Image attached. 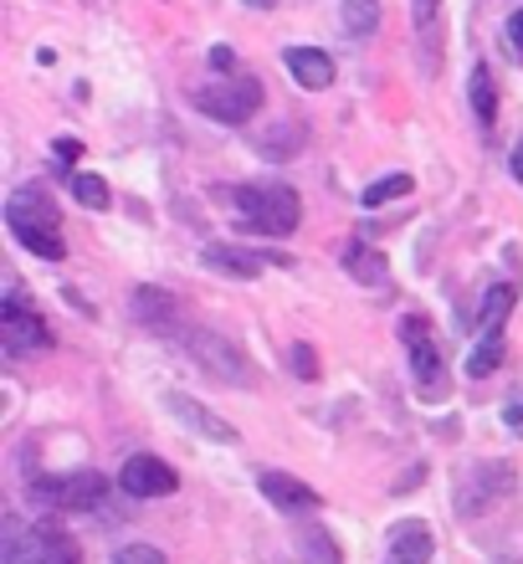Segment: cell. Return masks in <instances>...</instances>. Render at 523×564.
Here are the masks:
<instances>
[{
    "label": "cell",
    "mask_w": 523,
    "mask_h": 564,
    "mask_svg": "<svg viewBox=\"0 0 523 564\" xmlns=\"http://www.w3.org/2000/svg\"><path fill=\"white\" fill-rule=\"evenodd\" d=\"M6 226H11V237L26 247V252L46 257V262H57L67 257V241H62V216L52 206V195L26 185V191H15L6 200Z\"/></svg>",
    "instance_id": "6da1fadb"
},
{
    "label": "cell",
    "mask_w": 523,
    "mask_h": 564,
    "mask_svg": "<svg viewBox=\"0 0 523 564\" xmlns=\"http://www.w3.org/2000/svg\"><path fill=\"white\" fill-rule=\"evenodd\" d=\"M237 216L257 237H293L303 221V200H298V191H287V185H241Z\"/></svg>",
    "instance_id": "7a4b0ae2"
},
{
    "label": "cell",
    "mask_w": 523,
    "mask_h": 564,
    "mask_svg": "<svg viewBox=\"0 0 523 564\" xmlns=\"http://www.w3.org/2000/svg\"><path fill=\"white\" fill-rule=\"evenodd\" d=\"M185 349H190L195 365H200L210 380H221V386H237L241 390V386H252V380H257L247 349H241V344H231L226 334H216V328H190V334H185Z\"/></svg>",
    "instance_id": "3957f363"
},
{
    "label": "cell",
    "mask_w": 523,
    "mask_h": 564,
    "mask_svg": "<svg viewBox=\"0 0 523 564\" xmlns=\"http://www.w3.org/2000/svg\"><path fill=\"white\" fill-rule=\"evenodd\" d=\"M190 104L216 123H247L262 108V83L252 73H231L221 83H206V88L190 93Z\"/></svg>",
    "instance_id": "277c9868"
},
{
    "label": "cell",
    "mask_w": 523,
    "mask_h": 564,
    "mask_svg": "<svg viewBox=\"0 0 523 564\" xmlns=\"http://www.w3.org/2000/svg\"><path fill=\"white\" fill-rule=\"evenodd\" d=\"M513 488V467L509 462H478V467H467L462 488H457V513L462 519H482V513H493Z\"/></svg>",
    "instance_id": "5b68a950"
},
{
    "label": "cell",
    "mask_w": 523,
    "mask_h": 564,
    "mask_svg": "<svg viewBox=\"0 0 523 564\" xmlns=\"http://www.w3.org/2000/svg\"><path fill=\"white\" fill-rule=\"evenodd\" d=\"M31 492H36V503L46 508H98L103 503L108 482L98 473H62V477H36L31 482Z\"/></svg>",
    "instance_id": "8992f818"
},
{
    "label": "cell",
    "mask_w": 523,
    "mask_h": 564,
    "mask_svg": "<svg viewBox=\"0 0 523 564\" xmlns=\"http://www.w3.org/2000/svg\"><path fill=\"white\" fill-rule=\"evenodd\" d=\"M401 344H405V355H411L416 386L426 390V395H436V390H442V344H436L432 324H426L421 313H411V318L401 324Z\"/></svg>",
    "instance_id": "52a82bcc"
},
{
    "label": "cell",
    "mask_w": 523,
    "mask_h": 564,
    "mask_svg": "<svg viewBox=\"0 0 523 564\" xmlns=\"http://www.w3.org/2000/svg\"><path fill=\"white\" fill-rule=\"evenodd\" d=\"M0 339H6L11 355H31V349H46V344H52L42 313H31L26 293H11L0 303Z\"/></svg>",
    "instance_id": "ba28073f"
},
{
    "label": "cell",
    "mask_w": 523,
    "mask_h": 564,
    "mask_svg": "<svg viewBox=\"0 0 523 564\" xmlns=\"http://www.w3.org/2000/svg\"><path fill=\"white\" fill-rule=\"evenodd\" d=\"M129 308H134V324H144L150 334H165V339H185V334H190L179 297H170L165 288H139Z\"/></svg>",
    "instance_id": "9c48e42d"
},
{
    "label": "cell",
    "mask_w": 523,
    "mask_h": 564,
    "mask_svg": "<svg viewBox=\"0 0 523 564\" xmlns=\"http://www.w3.org/2000/svg\"><path fill=\"white\" fill-rule=\"evenodd\" d=\"M119 488L129 492V498H165V492L179 488V477H175V467H170V462L150 457V452H139V457L123 462Z\"/></svg>",
    "instance_id": "30bf717a"
},
{
    "label": "cell",
    "mask_w": 523,
    "mask_h": 564,
    "mask_svg": "<svg viewBox=\"0 0 523 564\" xmlns=\"http://www.w3.org/2000/svg\"><path fill=\"white\" fill-rule=\"evenodd\" d=\"M165 405H170V416L185 421L195 436H206V442H221V446H237V426H231V421H221L216 411H206L200 401H190L185 390H170Z\"/></svg>",
    "instance_id": "8fae6325"
},
{
    "label": "cell",
    "mask_w": 523,
    "mask_h": 564,
    "mask_svg": "<svg viewBox=\"0 0 523 564\" xmlns=\"http://www.w3.org/2000/svg\"><path fill=\"white\" fill-rule=\"evenodd\" d=\"M303 149H308V123L303 119H277L272 129H262L257 134V154L272 164H283V160H298Z\"/></svg>",
    "instance_id": "7c38bea8"
},
{
    "label": "cell",
    "mask_w": 523,
    "mask_h": 564,
    "mask_svg": "<svg viewBox=\"0 0 523 564\" xmlns=\"http://www.w3.org/2000/svg\"><path fill=\"white\" fill-rule=\"evenodd\" d=\"M283 62H287V73L298 77L308 93H318V88H329L334 83V62H329V52H318V46H287Z\"/></svg>",
    "instance_id": "4fadbf2b"
},
{
    "label": "cell",
    "mask_w": 523,
    "mask_h": 564,
    "mask_svg": "<svg viewBox=\"0 0 523 564\" xmlns=\"http://www.w3.org/2000/svg\"><path fill=\"white\" fill-rule=\"evenodd\" d=\"M206 268H216V272H231V278H241V282H252L257 272L268 268V257L262 252H247V247H231V241H216V247H206Z\"/></svg>",
    "instance_id": "5bb4252c"
},
{
    "label": "cell",
    "mask_w": 523,
    "mask_h": 564,
    "mask_svg": "<svg viewBox=\"0 0 523 564\" xmlns=\"http://www.w3.org/2000/svg\"><path fill=\"white\" fill-rule=\"evenodd\" d=\"M31 544H36V564H83V550H77V539L57 523H36L31 529Z\"/></svg>",
    "instance_id": "9a60e30c"
},
{
    "label": "cell",
    "mask_w": 523,
    "mask_h": 564,
    "mask_svg": "<svg viewBox=\"0 0 523 564\" xmlns=\"http://www.w3.org/2000/svg\"><path fill=\"white\" fill-rule=\"evenodd\" d=\"M513 303H519V288H513V282H493V288H488V297H482V313H478L482 339H503V324H509Z\"/></svg>",
    "instance_id": "2e32d148"
},
{
    "label": "cell",
    "mask_w": 523,
    "mask_h": 564,
    "mask_svg": "<svg viewBox=\"0 0 523 564\" xmlns=\"http://www.w3.org/2000/svg\"><path fill=\"white\" fill-rule=\"evenodd\" d=\"M262 492H268L277 508H318L324 503L318 488H308V482H298V477H287V473H262Z\"/></svg>",
    "instance_id": "e0dca14e"
},
{
    "label": "cell",
    "mask_w": 523,
    "mask_h": 564,
    "mask_svg": "<svg viewBox=\"0 0 523 564\" xmlns=\"http://www.w3.org/2000/svg\"><path fill=\"white\" fill-rule=\"evenodd\" d=\"M467 93H472V113H478L482 129H493L498 119V93H493V73H488V62H478L472 67V83H467Z\"/></svg>",
    "instance_id": "ac0fdd59"
},
{
    "label": "cell",
    "mask_w": 523,
    "mask_h": 564,
    "mask_svg": "<svg viewBox=\"0 0 523 564\" xmlns=\"http://www.w3.org/2000/svg\"><path fill=\"white\" fill-rule=\"evenodd\" d=\"M345 262H349V272H355L364 288H385L390 282V262L380 252H370V247H349Z\"/></svg>",
    "instance_id": "d6986e66"
},
{
    "label": "cell",
    "mask_w": 523,
    "mask_h": 564,
    "mask_svg": "<svg viewBox=\"0 0 523 564\" xmlns=\"http://www.w3.org/2000/svg\"><path fill=\"white\" fill-rule=\"evenodd\" d=\"M0 564H36V544L26 539L21 519L0 523Z\"/></svg>",
    "instance_id": "ffe728a7"
},
{
    "label": "cell",
    "mask_w": 523,
    "mask_h": 564,
    "mask_svg": "<svg viewBox=\"0 0 523 564\" xmlns=\"http://www.w3.org/2000/svg\"><path fill=\"white\" fill-rule=\"evenodd\" d=\"M339 11H345V31L355 42L374 36V26H380V0H339Z\"/></svg>",
    "instance_id": "44dd1931"
},
{
    "label": "cell",
    "mask_w": 523,
    "mask_h": 564,
    "mask_svg": "<svg viewBox=\"0 0 523 564\" xmlns=\"http://www.w3.org/2000/svg\"><path fill=\"white\" fill-rule=\"evenodd\" d=\"M298 550H303V560L308 564H339V544L329 539V529H303Z\"/></svg>",
    "instance_id": "7402d4cb"
},
{
    "label": "cell",
    "mask_w": 523,
    "mask_h": 564,
    "mask_svg": "<svg viewBox=\"0 0 523 564\" xmlns=\"http://www.w3.org/2000/svg\"><path fill=\"white\" fill-rule=\"evenodd\" d=\"M411 195V175H385V180H374V185H364V206H390V200H405Z\"/></svg>",
    "instance_id": "603a6c76"
},
{
    "label": "cell",
    "mask_w": 523,
    "mask_h": 564,
    "mask_svg": "<svg viewBox=\"0 0 523 564\" xmlns=\"http://www.w3.org/2000/svg\"><path fill=\"white\" fill-rule=\"evenodd\" d=\"M73 195L88 210H108V206H113V191H108L103 175H73Z\"/></svg>",
    "instance_id": "cb8c5ba5"
},
{
    "label": "cell",
    "mask_w": 523,
    "mask_h": 564,
    "mask_svg": "<svg viewBox=\"0 0 523 564\" xmlns=\"http://www.w3.org/2000/svg\"><path fill=\"white\" fill-rule=\"evenodd\" d=\"M498 359H503V339H482L478 355L467 359V375H472V380H482V375L498 370Z\"/></svg>",
    "instance_id": "d4e9b609"
},
{
    "label": "cell",
    "mask_w": 523,
    "mask_h": 564,
    "mask_svg": "<svg viewBox=\"0 0 523 564\" xmlns=\"http://www.w3.org/2000/svg\"><path fill=\"white\" fill-rule=\"evenodd\" d=\"M287 365H293L298 380H318V355L308 349V344H287Z\"/></svg>",
    "instance_id": "484cf974"
},
{
    "label": "cell",
    "mask_w": 523,
    "mask_h": 564,
    "mask_svg": "<svg viewBox=\"0 0 523 564\" xmlns=\"http://www.w3.org/2000/svg\"><path fill=\"white\" fill-rule=\"evenodd\" d=\"M113 564H170V560L154 550V544H123V550L113 554Z\"/></svg>",
    "instance_id": "4316f807"
},
{
    "label": "cell",
    "mask_w": 523,
    "mask_h": 564,
    "mask_svg": "<svg viewBox=\"0 0 523 564\" xmlns=\"http://www.w3.org/2000/svg\"><path fill=\"white\" fill-rule=\"evenodd\" d=\"M210 67H216V73H237V57H231V46H210Z\"/></svg>",
    "instance_id": "83f0119b"
},
{
    "label": "cell",
    "mask_w": 523,
    "mask_h": 564,
    "mask_svg": "<svg viewBox=\"0 0 523 564\" xmlns=\"http://www.w3.org/2000/svg\"><path fill=\"white\" fill-rule=\"evenodd\" d=\"M509 46L523 57V11H513V15H509Z\"/></svg>",
    "instance_id": "f1b7e54d"
},
{
    "label": "cell",
    "mask_w": 523,
    "mask_h": 564,
    "mask_svg": "<svg viewBox=\"0 0 523 564\" xmlns=\"http://www.w3.org/2000/svg\"><path fill=\"white\" fill-rule=\"evenodd\" d=\"M57 154L62 160H83V144L77 139H57Z\"/></svg>",
    "instance_id": "f546056e"
},
{
    "label": "cell",
    "mask_w": 523,
    "mask_h": 564,
    "mask_svg": "<svg viewBox=\"0 0 523 564\" xmlns=\"http://www.w3.org/2000/svg\"><path fill=\"white\" fill-rule=\"evenodd\" d=\"M416 15H421V26L432 31V21H436V0H416Z\"/></svg>",
    "instance_id": "4dcf8cb0"
},
{
    "label": "cell",
    "mask_w": 523,
    "mask_h": 564,
    "mask_svg": "<svg viewBox=\"0 0 523 564\" xmlns=\"http://www.w3.org/2000/svg\"><path fill=\"white\" fill-rule=\"evenodd\" d=\"M513 180H519V185H523V139H519V144H513Z\"/></svg>",
    "instance_id": "1f68e13d"
},
{
    "label": "cell",
    "mask_w": 523,
    "mask_h": 564,
    "mask_svg": "<svg viewBox=\"0 0 523 564\" xmlns=\"http://www.w3.org/2000/svg\"><path fill=\"white\" fill-rule=\"evenodd\" d=\"M241 6H252V11H272L277 0H241Z\"/></svg>",
    "instance_id": "d6a6232c"
}]
</instances>
